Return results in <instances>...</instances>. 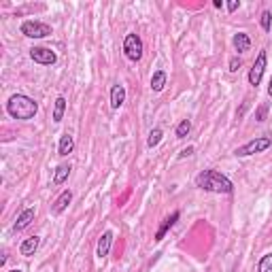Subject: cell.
<instances>
[{
	"label": "cell",
	"instance_id": "6da1fadb",
	"mask_svg": "<svg viewBox=\"0 0 272 272\" xmlns=\"http://www.w3.org/2000/svg\"><path fill=\"white\" fill-rule=\"evenodd\" d=\"M6 113L13 119H20V122H30L38 113V102L26 96V94H13L6 100Z\"/></svg>",
	"mask_w": 272,
	"mask_h": 272
},
{
	"label": "cell",
	"instance_id": "7a4b0ae2",
	"mask_svg": "<svg viewBox=\"0 0 272 272\" xmlns=\"http://www.w3.org/2000/svg\"><path fill=\"white\" fill-rule=\"evenodd\" d=\"M196 187H200L204 192H212V194H232L234 192V183L226 174L217 172V170H202L196 176Z\"/></svg>",
	"mask_w": 272,
	"mask_h": 272
},
{
	"label": "cell",
	"instance_id": "3957f363",
	"mask_svg": "<svg viewBox=\"0 0 272 272\" xmlns=\"http://www.w3.org/2000/svg\"><path fill=\"white\" fill-rule=\"evenodd\" d=\"M272 147V138L270 136H258V138H253L249 142H244L242 147H238L234 151L236 158H246V156H255V153H264L266 149Z\"/></svg>",
	"mask_w": 272,
	"mask_h": 272
},
{
	"label": "cell",
	"instance_id": "277c9868",
	"mask_svg": "<svg viewBox=\"0 0 272 272\" xmlns=\"http://www.w3.org/2000/svg\"><path fill=\"white\" fill-rule=\"evenodd\" d=\"M142 51H144V47H142V38L138 36V34H134V32L126 34V38H124V54H126V58L130 60V62H140Z\"/></svg>",
	"mask_w": 272,
	"mask_h": 272
},
{
	"label": "cell",
	"instance_id": "5b68a950",
	"mask_svg": "<svg viewBox=\"0 0 272 272\" xmlns=\"http://www.w3.org/2000/svg\"><path fill=\"white\" fill-rule=\"evenodd\" d=\"M22 34L28 38H47L54 34V30H51L49 24H42V22H36V20H28L22 24Z\"/></svg>",
	"mask_w": 272,
	"mask_h": 272
},
{
	"label": "cell",
	"instance_id": "8992f818",
	"mask_svg": "<svg viewBox=\"0 0 272 272\" xmlns=\"http://www.w3.org/2000/svg\"><path fill=\"white\" fill-rule=\"evenodd\" d=\"M266 64H268V56H266V49H262L260 54H258V58H255L251 70H249V85L258 88V85L262 83V76H264V70H266Z\"/></svg>",
	"mask_w": 272,
	"mask_h": 272
},
{
	"label": "cell",
	"instance_id": "52a82bcc",
	"mask_svg": "<svg viewBox=\"0 0 272 272\" xmlns=\"http://www.w3.org/2000/svg\"><path fill=\"white\" fill-rule=\"evenodd\" d=\"M30 58L36 64H42V66H51V64L58 62L56 51H51L49 47H32L30 49Z\"/></svg>",
	"mask_w": 272,
	"mask_h": 272
},
{
	"label": "cell",
	"instance_id": "ba28073f",
	"mask_svg": "<svg viewBox=\"0 0 272 272\" xmlns=\"http://www.w3.org/2000/svg\"><path fill=\"white\" fill-rule=\"evenodd\" d=\"M178 217H181V212L174 210V212H170V215H168L164 221H162V226L158 228V232H156V242H162V240H164V236L168 234V230L176 224Z\"/></svg>",
	"mask_w": 272,
	"mask_h": 272
},
{
	"label": "cell",
	"instance_id": "9c48e42d",
	"mask_svg": "<svg viewBox=\"0 0 272 272\" xmlns=\"http://www.w3.org/2000/svg\"><path fill=\"white\" fill-rule=\"evenodd\" d=\"M110 244H113V232H110V230H106V232H102V236L98 238V246H96V255H98L100 260L108 255Z\"/></svg>",
	"mask_w": 272,
	"mask_h": 272
},
{
	"label": "cell",
	"instance_id": "30bf717a",
	"mask_svg": "<svg viewBox=\"0 0 272 272\" xmlns=\"http://www.w3.org/2000/svg\"><path fill=\"white\" fill-rule=\"evenodd\" d=\"M72 202V192L70 190H64L62 194L56 198L54 206H51V210H54V215H62V212L68 208V204Z\"/></svg>",
	"mask_w": 272,
	"mask_h": 272
},
{
	"label": "cell",
	"instance_id": "8fae6325",
	"mask_svg": "<svg viewBox=\"0 0 272 272\" xmlns=\"http://www.w3.org/2000/svg\"><path fill=\"white\" fill-rule=\"evenodd\" d=\"M126 102V88L122 83H115L113 88H110V108H122Z\"/></svg>",
	"mask_w": 272,
	"mask_h": 272
},
{
	"label": "cell",
	"instance_id": "7c38bea8",
	"mask_svg": "<svg viewBox=\"0 0 272 272\" xmlns=\"http://www.w3.org/2000/svg\"><path fill=\"white\" fill-rule=\"evenodd\" d=\"M32 221H34V208H32V206H30V208H24V210L20 212V217L15 219L13 230H15V232H22V230L28 228Z\"/></svg>",
	"mask_w": 272,
	"mask_h": 272
},
{
	"label": "cell",
	"instance_id": "4fadbf2b",
	"mask_svg": "<svg viewBox=\"0 0 272 272\" xmlns=\"http://www.w3.org/2000/svg\"><path fill=\"white\" fill-rule=\"evenodd\" d=\"M38 246H40V238L38 236H30V238H26V240L20 244V253L24 255V258H30V255H34L38 251Z\"/></svg>",
	"mask_w": 272,
	"mask_h": 272
},
{
	"label": "cell",
	"instance_id": "5bb4252c",
	"mask_svg": "<svg viewBox=\"0 0 272 272\" xmlns=\"http://www.w3.org/2000/svg\"><path fill=\"white\" fill-rule=\"evenodd\" d=\"M72 149H74V138H72V136H70V134H62V136H60L58 156L66 158V156H70V153H72Z\"/></svg>",
	"mask_w": 272,
	"mask_h": 272
},
{
	"label": "cell",
	"instance_id": "9a60e30c",
	"mask_svg": "<svg viewBox=\"0 0 272 272\" xmlns=\"http://www.w3.org/2000/svg\"><path fill=\"white\" fill-rule=\"evenodd\" d=\"M232 42H234V49L238 54H244V51L251 49V38H249V34H244V32H236Z\"/></svg>",
	"mask_w": 272,
	"mask_h": 272
},
{
	"label": "cell",
	"instance_id": "2e32d148",
	"mask_svg": "<svg viewBox=\"0 0 272 272\" xmlns=\"http://www.w3.org/2000/svg\"><path fill=\"white\" fill-rule=\"evenodd\" d=\"M70 170L72 166L70 164H60L56 168V172H54V185H62L68 181V176H70Z\"/></svg>",
	"mask_w": 272,
	"mask_h": 272
},
{
	"label": "cell",
	"instance_id": "e0dca14e",
	"mask_svg": "<svg viewBox=\"0 0 272 272\" xmlns=\"http://www.w3.org/2000/svg\"><path fill=\"white\" fill-rule=\"evenodd\" d=\"M166 81H168V74L164 70H156V72H153V76H151V90L156 94H160L162 90L166 88Z\"/></svg>",
	"mask_w": 272,
	"mask_h": 272
},
{
	"label": "cell",
	"instance_id": "ac0fdd59",
	"mask_svg": "<svg viewBox=\"0 0 272 272\" xmlns=\"http://www.w3.org/2000/svg\"><path fill=\"white\" fill-rule=\"evenodd\" d=\"M64 110H66V98L64 96H58L56 98V104H54V122L60 124L64 119Z\"/></svg>",
	"mask_w": 272,
	"mask_h": 272
},
{
	"label": "cell",
	"instance_id": "d6986e66",
	"mask_svg": "<svg viewBox=\"0 0 272 272\" xmlns=\"http://www.w3.org/2000/svg\"><path fill=\"white\" fill-rule=\"evenodd\" d=\"M162 136H164V132H162V128H153V130L149 132V136H147V147H149V149L158 147L160 140H162Z\"/></svg>",
	"mask_w": 272,
	"mask_h": 272
},
{
	"label": "cell",
	"instance_id": "ffe728a7",
	"mask_svg": "<svg viewBox=\"0 0 272 272\" xmlns=\"http://www.w3.org/2000/svg\"><path fill=\"white\" fill-rule=\"evenodd\" d=\"M190 132H192V122L190 119H181L176 126V138H185Z\"/></svg>",
	"mask_w": 272,
	"mask_h": 272
},
{
	"label": "cell",
	"instance_id": "44dd1931",
	"mask_svg": "<svg viewBox=\"0 0 272 272\" xmlns=\"http://www.w3.org/2000/svg\"><path fill=\"white\" fill-rule=\"evenodd\" d=\"M258 272H272V253H266L258 264Z\"/></svg>",
	"mask_w": 272,
	"mask_h": 272
},
{
	"label": "cell",
	"instance_id": "7402d4cb",
	"mask_svg": "<svg viewBox=\"0 0 272 272\" xmlns=\"http://www.w3.org/2000/svg\"><path fill=\"white\" fill-rule=\"evenodd\" d=\"M260 26H262L264 32H270V28H272V13H270V11H264V13H262Z\"/></svg>",
	"mask_w": 272,
	"mask_h": 272
},
{
	"label": "cell",
	"instance_id": "603a6c76",
	"mask_svg": "<svg viewBox=\"0 0 272 272\" xmlns=\"http://www.w3.org/2000/svg\"><path fill=\"white\" fill-rule=\"evenodd\" d=\"M240 66H242V60L240 58H232V60H230V68H228V70L230 72H238V70H240Z\"/></svg>",
	"mask_w": 272,
	"mask_h": 272
},
{
	"label": "cell",
	"instance_id": "cb8c5ba5",
	"mask_svg": "<svg viewBox=\"0 0 272 272\" xmlns=\"http://www.w3.org/2000/svg\"><path fill=\"white\" fill-rule=\"evenodd\" d=\"M266 113H268V106H260L255 110V119H258V122H266Z\"/></svg>",
	"mask_w": 272,
	"mask_h": 272
},
{
	"label": "cell",
	"instance_id": "d4e9b609",
	"mask_svg": "<svg viewBox=\"0 0 272 272\" xmlns=\"http://www.w3.org/2000/svg\"><path fill=\"white\" fill-rule=\"evenodd\" d=\"M238 6H240V2H238V0H230V2H228V11H230V13H234Z\"/></svg>",
	"mask_w": 272,
	"mask_h": 272
},
{
	"label": "cell",
	"instance_id": "484cf974",
	"mask_svg": "<svg viewBox=\"0 0 272 272\" xmlns=\"http://www.w3.org/2000/svg\"><path fill=\"white\" fill-rule=\"evenodd\" d=\"M192 153H194V147H185L181 153H178V156H181V158H190Z\"/></svg>",
	"mask_w": 272,
	"mask_h": 272
},
{
	"label": "cell",
	"instance_id": "4316f807",
	"mask_svg": "<svg viewBox=\"0 0 272 272\" xmlns=\"http://www.w3.org/2000/svg\"><path fill=\"white\" fill-rule=\"evenodd\" d=\"M212 6H215V8H221V6H224V2H221V0H215V2H212Z\"/></svg>",
	"mask_w": 272,
	"mask_h": 272
},
{
	"label": "cell",
	"instance_id": "83f0119b",
	"mask_svg": "<svg viewBox=\"0 0 272 272\" xmlns=\"http://www.w3.org/2000/svg\"><path fill=\"white\" fill-rule=\"evenodd\" d=\"M268 96L272 98V79H270V83H268Z\"/></svg>",
	"mask_w": 272,
	"mask_h": 272
},
{
	"label": "cell",
	"instance_id": "f1b7e54d",
	"mask_svg": "<svg viewBox=\"0 0 272 272\" xmlns=\"http://www.w3.org/2000/svg\"><path fill=\"white\" fill-rule=\"evenodd\" d=\"M8 272H22L20 268H13V270H8Z\"/></svg>",
	"mask_w": 272,
	"mask_h": 272
}]
</instances>
